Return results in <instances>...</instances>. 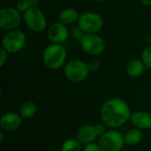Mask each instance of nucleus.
<instances>
[{
  "label": "nucleus",
  "instance_id": "obj_23",
  "mask_svg": "<svg viewBox=\"0 0 151 151\" xmlns=\"http://www.w3.org/2000/svg\"><path fill=\"white\" fill-rule=\"evenodd\" d=\"M89 71L92 73H96L100 69V63L97 60H92L88 63Z\"/></svg>",
  "mask_w": 151,
  "mask_h": 151
},
{
  "label": "nucleus",
  "instance_id": "obj_25",
  "mask_svg": "<svg viewBox=\"0 0 151 151\" xmlns=\"http://www.w3.org/2000/svg\"><path fill=\"white\" fill-rule=\"evenodd\" d=\"M140 1L145 6H151V0H140Z\"/></svg>",
  "mask_w": 151,
  "mask_h": 151
},
{
  "label": "nucleus",
  "instance_id": "obj_15",
  "mask_svg": "<svg viewBox=\"0 0 151 151\" xmlns=\"http://www.w3.org/2000/svg\"><path fill=\"white\" fill-rule=\"evenodd\" d=\"M79 12L74 8H65L59 13V21L65 25H72L75 22H78L80 18Z\"/></svg>",
  "mask_w": 151,
  "mask_h": 151
},
{
  "label": "nucleus",
  "instance_id": "obj_16",
  "mask_svg": "<svg viewBox=\"0 0 151 151\" xmlns=\"http://www.w3.org/2000/svg\"><path fill=\"white\" fill-rule=\"evenodd\" d=\"M142 138H143L142 131L135 127L129 129L124 135L125 142L129 146H135L139 144L142 141Z\"/></svg>",
  "mask_w": 151,
  "mask_h": 151
},
{
  "label": "nucleus",
  "instance_id": "obj_4",
  "mask_svg": "<svg viewBox=\"0 0 151 151\" xmlns=\"http://www.w3.org/2000/svg\"><path fill=\"white\" fill-rule=\"evenodd\" d=\"M27 42V36L20 29L7 31L2 38V48L8 53H17L21 50Z\"/></svg>",
  "mask_w": 151,
  "mask_h": 151
},
{
  "label": "nucleus",
  "instance_id": "obj_12",
  "mask_svg": "<svg viewBox=\"0 0 151 151\" xmlns=\"http://www.w3.org/2000/svg\"><path fill=\"white\" fill-rule=\"evenodd\" d=\"M99 137L96 124H87L79 128L76 134V139L83 145L94 142V141Z\"/></svg>",
  "mask_w": 151,
  "mask_h": 151
},
{
  "label": "nucleus",
  "instance_id": "obj_2",
  "mask_svg": "<svg viewBox=\"0 0 151 151\" xmlns=\"http://www.w3.org/2000/svg\"><path fill=\"white\" fill-rule=\"evenodd\" d=\"M67 52L63 44L50 43L42 51V62L50 70H58L66 64Z\"/></svg>",
  "mask_w": 151,
  "mask_h": 151
},
{
  "label": "nucleus",
  "instance_id": "obj_21",
  "mask_svg": "<svg viewBox=\"0 0 151 151\" xmlns=\"http://www.w3.org/2000/svg\"><path fill=\"white\" fill-rule=\"evenodd\" d=\"M82 151H102V150L100 149L98 143L91 142V143L84 145Z\"/></svg>",
  "mask_w": 151,
  "mask_h": 151
},
{
  "label": "nucleus",
  "instance_id": "obj_26",
  "mask_svg": "<svg viewBox=\"0 0 151 151\" xmlns=\"http://www.w3.org/2000/svg\"><path fill=\"white\" fill-rule=\"evenodd\" d=\"M95 1H97V2H104L106 0H95Z\"/></svg>",
  "mask_w": 151,
  "mask_h": 151
},
{
  "label": "nucleus",
  "instance_id": "obj_17",
  "mask_svg": "<svg viewBox=\"0 0 151 151\" xmlns=\"http://www.w3.org/2000/svg\"><path fill=\"white\" fill-rule=\"evenodd\" d=\"M37 112V106L33 101L24 102L19 108V115L22 119H32Z\"/></svg>",
  "mask_w": 151,
  "mask_h": 151
},
{
  "label": "nucleus",
  "instance_id": "obj_3",
  "mask_svg": "<svg viewBox=\"0 0 151 151\" xmlns=\"http://www.w3.org/2000/svg\"><path fill=\"white\" fill-rule=\"evenodd\" d=\"M90 71L88 64L81 59H73L68 61L64 66V75L71 82L80 83L84 81Z\"/></svg>",
  "mask_w": 151,
  "mask_h": 151
},
{
  "label": "nucleus",
  "instance_id": "obj_14",
  "mask_svg": "<svg viewBox=\"0 0 151 151\" xmlns=\"http://www.w3.org/2000/svg\"><path fill=\"white\" fill-rule=\"evenodd\" d=\"M146 69V65L143 61L139 58H134L130 60L126 67L127 74L131 78H139L141 77Z\"/></svg>",
  "mask_w": 151,
  "mask_h": 151
},
{
  "label": "nucleus",
  "instance_id": "obj_20",
  "mask_svg": "<svg viewBox=\"0 0 151 151\" xmlns=\"http://www.w3.org/2000/svg\"><path fill=\"white\" fill-rule=\"evenodd\" d=\"M147 68L151 69V45L147 46L142 52V58H141Z\"/></svg>",
  "mask_w": 151,
  "mask_h": 151
},
{
  "label": "nucleus",
  "instance_id": "obj_19",
  "mask_svg": "<svg viewBox=\"0 0 151 151\" xmlns=\"http://www.w3.org/2000/svg\"><path fill=\"white\" fill-rule=\"evenodd\" d=\"M41 3V0H18L16 4V8L20 12H25L26 11L38 7Z\"/></svg>",
  "mask_w": 151,
  "mask_h": 151
},
{
  "label": "nucleus",
  "instance_id": "obj_13",
  "mask_svg": "<svg viewBox=\"0 0 151 151\" xmlns=\"http://www.w3.org/2000/svg\"><path fill=\"white\" fill-rule=\"evenodd\" d=\"M130 121L135 128L149 130L151 128V113L145 111H135L132 113Z\"/></svg>",
  "mask_w": 151,
  "mask_h": 151
},
{
  "label": "nucleus",
  "instance_id": "obj_10",
  "mask_svg": "<svg viewBox=\"0 0 151 151\" xmlns=\"http://www.w3.org/2000/svg\"><path fill=\"white\" fill-rule=\"evenodd\" d=\"M70 31L66 25L61 21H57L52 23L48 28L47 37L51 43L63 44L65 42L69 37Z\"/></svg>",
  "mask_w": 151,
  "mask_h": 151
},
{
  "label": "nucleus",
  "instance_id": "obj_8",
  "mask_svg": "<svg viewBox=\"0 0 151 151\" xmlns=\"http://www.w3.org/2000/svg\"><path fill=\"white\" fill-rule=\"evenodd\" d=\"M78 27L85 34H96L104 26L103 18L96 12H85L80 15Z\"/></svg>",
  "mask_w": 151,
  "mask_h": 151
},
{
  "label": "nucleus",
  "instance_id": "obj_1",
  "mask_svg": "<svg viewBox=\"0 0 151 151\" xmlns=\"http://www.w3.org/2000/svg\"><path fill=\"white\" fill-rule=\"evenodd\" d=\"M131 115L132 112L128 104L119 97L106 100L100 109L102 122L112 129L119 128L127 123L130 120Z\"/></svg>",
  "mask_w": 151,
  "mask_h": 151
},
{
  "label": "nucleus",
  "instance_id": "obj_22",
  "mask_svg": "<svg viewBox=\"0 0 151 151\" xmlns=\"http://www.w3.org/2000/svg\"><path fill=\"white\" fill-rule=\"evenodd\" d=\"M8 52L1 47L0 49V67H3L5 63L7 62V59H8Z\"/></svg>",
  "mask_w": 151,
  "mask_h": 151
},
{
  "label": "nucleus",
  "instance_id": "obj_6",
  "mask_svg": "<svg viewBox=\"0 0 151 151\" xmlns=\"http://www.w3.org/2000/svg\"><path fill=\"white\" fill-rule=\"evenodd\" d=\"M25 25L33 32L40 33L47 27V19L42 11L38 8H31L23 13Z\"/></svg>",
  "mask_w": 151,
  "mask_h": 151
},
{
  "label": "nucleus",
  "instance_id": "obj_24",
  "mask_svg": "<svg viewBox=\"0 0 151 151\" xmlns=\"http://www.w3.org/2000/svg\"><path fill=\"white\" fill-rule=\"evenodd\" d=\"M84 35H85V33H84L79 27H76L75 28L73 29V37L76 38V39L81 40V39L83 37Z\"/></svg>",
  "mask_w": 151,
  "mask_h": 151
},
{
  "label": "nucleus",
  "instance_id": "obj_11",
  "mask_svg": "<svg viewBox=\"0 0 151 151\" xmlns=\"http://www.w3.org/2000/svg\"><path fill=\"white\" fill-rule=\"evenodd\" d=\"M22 124V118L19 113L8 111L0 118V127L5 132H13L18 130Z\"/></svg>",
  "mask_w": 151,
  "mask_h": 151
},
{
  "label": "nucleus",
  "instance_id": "obj_5",
  "mask_svg": "<svg viewBox=\"0 0 151 151\" xmlns=\"http://www.w3.org/2000/svg\"><path fill=\"white\" fill-rule=\"evenodd\" d=\"M81 50L88 55L98 56L106 49L104 39L97 34H85L80 40Z\"/></svg>",
  "mask_w": 151,
  "mask_h": 151
},
{
  "label": "nucleus",
  "instance_id": "obj_7",
  "mask_svg": "<svg viewBox=\"0 0 151 151\" xmlns=\"http://www.w3.org/2000/svg\"><path fill=\"white\" fill-rule=\"evenodd\" d=\"M126 144L124 135L117 130H108L98 141L102 151H121Z\"/></svg>",
  "mask_w": 151,
  "mask_h": 151
},
{
  "label": "nucleus",
  "instance_id": "obj_9",
  "mask_svg": "<svg viewBox=\"0 0 151 151\" xmlns=\"http://www.w3.org/2000/svg\"><path fill=\"white\" fill-rule=\"evenodd\" d=\"M21 22V13L14 7H3L0 10V28L5 31L18 29Z\"/></svg>",
  "mask_w": 151,
  "mask_h": 151
},
{
  "label": "nucleus",
  "instance_id": "obj_18",
  "mask_svg": "<svg viewBox=\"0 0 151 151\" xmlns=\"http://www.w3.org/2000/svg\"><path fill=\"white\" fill-rule=\"evenodd\" d=\"M60 151H82L81 143L75 138H69L63 142Z\"/></svg>",
  "mask_w": 151,
  "mask_h": 151
}]
</instances>
